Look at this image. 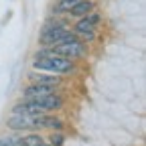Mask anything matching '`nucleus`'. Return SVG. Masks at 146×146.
Here are the masks:
<instances>
[{
	"instance_id": "obj_1",
	"label": "nucleus",
	"mask_w": 146,
	"mask_h": 146,
	"mask_svg": "<svg viewBox=\"0 0 146 146\" xmlns=\"http://www.w3.org/2000/svg\"><path fill=\"white\" fill-rule=\"evenodd\" d=\"M33 69L35 71H49V73L65 77V75H73V73L77 71V65H75V61H71L67 57H61V55H55L49 49L47 55L33 59Z\"/></svg>"
},
{
	"instance_id": "obj_2",
	"label": "nucleus",
	"mask_w": 146,
	"mask_h": 146,
	"mask_svg": "<svg viewBox=\"0 0 146 146\" xmlns=\"http://www.w3.org/2000/svg\"><path fill=\"white\" fill-rule=\"evenodd\" d=\"M51 53L55 55H61V57H67L71 61H77V59H85L89 55V49H87V43L75 39V41H67V43H57L49 47Z\"/></svg>"
},
{
	"instance_id": "obj_3",
	"label": "nucleus",
	"mask_w": 146,
	"mask_h": 146,
	"mask_svg": "<svg viewBox=\"0 0 146 146\" xmlns=\"http://www.w3.org/2000/svg\"><path fill=\"white\" fill-rule=\"evenodd\" d=\"M75 39H77V35L73 33L69 27H53V29L41 31L39 43L43 47H53L57 43H67V41H75Z\"/></svg>"
},
{
	"instance_id": "obj_4",
	"label": "nucleus",
	"mask_w": 146,
	"mask_h": 146,
	"mask_svg": "<svg viewBox=\"0 0 146 146\" xmlns=\"http://www.w3.org/2000/svg\"><path fill=\"white\" fill-rule=\"evenodd\" d=\"M33 102L43 110V114H55V112H59V110H63V106H65V98L59 91L43 96V98H35Z\"/></svg>"
},
{
	"instance_id": "obj_5",
	"label": "nucleus",
	"mask_w": 146,
	"mask_h": 146,
	"mask_svg": "<svg viewBox=\"0 0 146 146\" xmlns=\"http://www.w3.org/2000/svg\"><path fill=\"white\" fill-rule=\"evenodd\" d=\"M6 128L10 132H31L35 130V116H25V114H10L6 118Z\"/></svg>"
},
{
	"instance_id": "obj_6",
	"label": "nucleus",
	"mask_w": 146,
	"mask_h": 146,
	"mask_svg": "<svg viewBox=\"0 0 146 146\" xmlns=\"http://www.w3.org/2000/svg\"><path fill=\"white\" fill-rule=\"evenodd\" d=\"M55 91H59L57 85H45V83H33V81H29V85H25L21 89V94H23V100H35V98H43V96L55 94Z\"/></svg>"
},
{
	"instance_id": "obj_7",
	"label": "nucleus",
	"mask_w": 146,
	"mask_h": 146,
	"mask_svg": "<svg viewBox=\"0 0 146 146\" xmlns=\"http://www.w3.org/2000/svg\"><path fill=\"white\" fill-rule=\"evenodd\" d=\"M102 23V16L96 12V10H91L89 14L85 16H79L75 18V23H73L71 31L73 33H85V31H98V25Z\"/></svg>"
},
{
	"instance_id": "obj_8",
	"label": "nucleus",
	"mask_w": 146,
	"mask_h": 146,
	"mask_svg": "<svg viewBox=\"0 0 146 146\" xmlns=\"http://www.w3.org/2000/svg\"><path fill=\"white\" fill-rule=\"evenodd\" d=\"M29 81H33V83H45V85H61V81H63V77L61 75H55V73H36L35 69H31V73H29Z\"/></svg>"
},
{
	"instance_id": "obj_9",
	"label": "nucleus",
	"mask_w": 146,
	"mask_h": 146,
	"mask_svg": "<svg viewBox=\"0 0 146 146\" xmlns=\"http://www.w3.org/2000/svg\"><path fill=\"white\" fill-rule=\"evenodd\" d=\"M91 10H96V2H94V0H79L77 4H73V6L69 8L67 16H69V18H79V16L89 14Z\"/></svg>"
},
{
	"instance_id": "obj_10",
	"label": "nucleus",
	"mask_w": 146,
	"mask_h": 146,
	"mask_svg": "<svg viewBox=\"0 0 146 146\" xmlns=\"http://www.w3.org/2000/svg\"><path fill=\"white\" fill-rule=\"evenodd\" d=\"M43 142H45V136L39 130L23 132V138H21V146H41Z\"/></svg>"
},
{
	"instance_id": "obj_11",
	"label": "nucleus",
	"mask_w": 146,
	"mask_h": 146,
	"mask_svg": "<svg viewBox=\"0 0 146 146\" xmlns=\"http://www.w3.org/2000/svg\"><path fill=\"white\" fill-rule=\"evenodd\" d=\"M21 132H10V134H2L0 136V146H21Z\"/></svg>"
},
{
	"instance_id": "obj_12",
	"label": "nucleus",
	"mask_w": 146,
	"mask_h": 146,
	"mask_svg": "<svg viewBox=\"0 0 146 146\" xmlns=\"http://www.w3.org/2000/svg\"><path fill=\"white\" fill-rule=\"evenodd\" d=\"M51 146H65V134H63V130H51L49 132V136L45 138Z\"/></svg>"
},
{
	"instance_id": "obj_13",
	"label": "nucleus",
	"mask_w": 146,
	"mask_h": 146,
	"mask_svg": "<svg viewBox=\"0 0 146 146\" xmlns=\"http://www.w3.org/2000/svg\"><path fill=\"white\" fill-rule=\"evenodd\" d=\"M77 39L83 41V43H94L98 39V31H85V33H75Z\"/></svg>"
},
{
	"instance_id": "obj_14",
	"label": "nucleus",
	"mask_w": 146,
	"mask_h": 146,
	"mask_svg": "<svg viewBox=\"0 0 146 146\" xmlns=\"http://www.w3.org/2000/svg\"><path fill=\"white\" fill-rule=\"evenodd\" d=\"M41 146H51V144H49V142H47V140H45V142H43V144H41Z\"/></svg>"
}]
</instances>
